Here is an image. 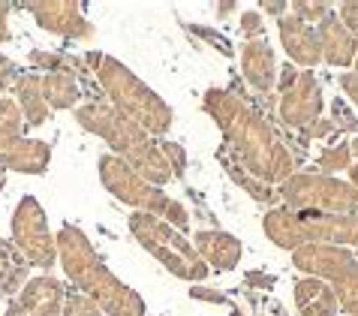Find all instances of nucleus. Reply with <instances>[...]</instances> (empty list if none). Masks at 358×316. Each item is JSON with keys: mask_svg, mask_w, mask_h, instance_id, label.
Returning <instances> with one entry per match:
<instances>
[{"mask_svg": "<svg viewBox=\"0 0 358 316\" xmlns=\"http://www.w3.org/2000/svg\"><path fill=\"white\" fill-rule=\"evenodd\" d=\"M22 112L15 100H0V169L43 172L48 163V148L43 142L22 139Z\"/></svg>", "mask_w": 358, "mask_h": 316, "instance_id": "obj_1", "label": "nucleus"}, {"mask_svg": "<svg viewBox=\"0 0 358 316\" xmlns=\"http://www.w3.org/2000/svg\"><path fill=\"white\" fill-rule=\"evenodd\" d=\"M13 235L27 259L43 262V265L52 262V238H48V229H45V217L34 199L18 202L15 217H13Z\"/></svg>", "mask_w": 358, "mask_h": 316, "instance_id": "obj_2", "label": "nucleus"}, {"mask_svg": "<svg viewBox=\"0 0 358 316\" xmlns=\"http://www.w3.org/2000/svg\"><path fill=\"white\" fill-rule=\"evenodd\" d=\"M106 85H108V91H112L127 108H130L133 115H138L142 121H148L154 130H163V127H166L169 115L163 112V106L157 103L154 96L145 91V87H138L133 78L121 70V66H115V64L108 66V70H106Z\"/></svg>", "mask_w": 358, "mask_h": 316, "instance_id": "obj_3", "label": "nucleus"}, {"mask_svg": "<svg viewBox=\"0 0 358 316\" xmlns=\"http://www.w3.org/2000/svg\"><path fill=\"white\" fill-rule=\"evenodd\" d=\"M52 304H55V280H34L22 299L6 310V316H52Z\"/></svg>", "mask_w": 358, "mask_h": 316, "instance_id": "obj_4", "label": "nucleus"}, {"mask_svg": "<svg viewBox=\"0 0 358 316\" xmlns=\"http://www.w3.org/2000/svg\"><path fill=\"white\" fill-rule=\"evenodd\" d=\"M31 13L36 15V22L43 24V27H48V31H57V34H73V24L78 22L76 18V9L73 6H66V3H31L27 6Z\"/></svg>", "mask_w": 358, "mask_h": 316, "instance_id": "obj_5", "label": "nucleus"}, {"mask_svg": "<svg viewBox=\"0 0 358 316\" xmlns=\"http://www.w3.org/2000/svg\"><path fill=\"white\" fill-rule=\"evenodd\" d=\"M15 96H18V112H24V115H27V121H31V124H43V121H45L43 91H39V82H36L34 76L18 78Z\"/></svg>", "mask_w": 358, "mask_h": 316, "instance_id": "obj_6", "label": "nucleus"}, {"mask_svg": "<svg viewBox=\"0 0 358 316\" xmlns=\"http://www.w3.org/2000/svg\"><path fill=\"white\" fill-rule=\"evenodd\" d=\"M22 274H24L22 259L13 253V247L6 241H0V295L13 292L18 286V280H22Z\"/></svg>", "mask_w": 358, "mask_h": 316, "instance_id": "obj_7", "label": "nucleus"}, {"mask_svg": "<svg viewBox=\"0 0 358 316\" xmlns=\"http://www.w3.org/2000/svg\"><path fill=\"white\" fill-rule=\"evenodd\" d=\"M43 96L48 103H55V106H69L76 100V85H69L66 78H61V76H48L43 85Z\"/></svg>", "mask_w": 358, "mask_h": 316, "instance_id": "obj_8", "label": "nucleus"}, {"mask_svg": "<svg viewBox=\"0 0 358 316\" xmlns=\"http://www.w3.org/2000/svg\"><path fill=\"white\" fill-rule=\"evenodd\" d=\"M268 52L262 45H250L247 48V66H250V76L256 78V85H265L268 76H271V70H268Z\"/></svg>", "mask_w": 358, "mask_h": 316, "instance_id": "obj_9", "label": "nucleus"}, {"mask_svg": "<svg viewBox=\"0 0 358 316\" xmlns=\"http://www.w3.org/2000/svg\"><path fill=\"white\" fill-rule=\"evenodd\" d=\"M15 78V64L9 61V57L0 55V100H3V94L9 91V85H13Z\"/></svg>", "mask_w": 358, "mask_h": 316, "instance_id": "obj_10", "label": "nucleus"}, {"mask_svg": "<svg viewBox=\"0 0 358 316\" xmlns=\"http://www.w3.org/2000/svg\"><path fill=\"white\" fill-rule=\"evenodd\" d=\"M6 15H9V3H0V43L9 39V24H6Z\"/></svg>", "mask_w": 358, "mask_h": 316, "instance_id": "obj_11", "label": "nucleus"}, {"mask_svg": "<svg viewBox=\"0 0 358 316\" xmlns=\"http://www.w3.org/2000/svg\"><path fill=\"white\" fill-rule=\"evenodd\" d=\"M3 184H6V175H3V169H0V190H3Z\"/></svg>", "mask_w": 358, "mask_h": 316, "instance_id": "obj_12", "label": "nucleus"}]
</instances>
